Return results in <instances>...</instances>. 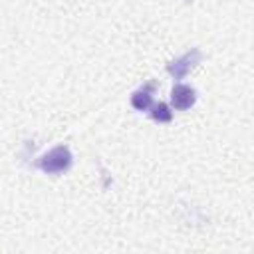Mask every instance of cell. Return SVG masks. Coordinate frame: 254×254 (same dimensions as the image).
I'll list each match as a JSON object with an SVG mask.
<instances>
[{
  "mask_svg": "<svg viewBox=\"0 0 254 254\" xmlns=\"http://www.w3.org/2000/svg\"><path fill=\"white\" fill-rule=\"evenodd\" d=\"M38 167L48 173V175H58V173H64L71 167V153L65 145H58L54 147L52 151H48L40 161H38Z\"/></svg>",
  "mask_w": 254,
  "mask_h": 254,
  "instance_id": "obj_1",
  "label": "cell"
},
{
  "mask_svg": "<svg viewBox=\"0 0 254 254\" xmlns=\"http://www.w3.org/2000/svg\"><path fill=\"white\" fill-rule=\"evenodd\" d=\"M198 60H200V52H198V50H192V52L185 54L183 58H179L177 62L169 64L167 69H169L177 79H181V77H185V75L189 73V69H190L194 64H198Z\"/></svg>",
  "mask_w": 254,
  "mask_h": 254,
  "instance_id": "obj_3",
  "label": "cell"
},
{
  "mask_svg": "<svg viewBox=\"0 0 254 254\" xmlns=\"http://www.w3.org/2000/svg\"><path fill=\"white\" fill-rule=\"evenodd\" d=\"M171 101H173V107H175V109L185 111V109H189V107L194 105V101H196V93H194L192 87L179 83V85H175L173 91H171Z\"/></svg>",
  "mask_w": 254,
  "mask_h": 254,
  "instance_id": "obj_2",
  "label": "cell"
},
{
  "mask_svg": "<svg viewBox=\"0 0 254 254\" xmlns=\"http://www.w3.org/2000/svg\"><path fill=\"white\" fill-rule=\"evenodd\" d=\"M151 89H153V85H147V87L135 91L133 97H131V105H133L135 109H139V111L149 109V107H151Z\"/></svg>",
  "mask_w": 254,
  "mask_h": 254,
  "instance_id": "obj_4",
  "label": "cell"
},
{
  "mask_svg": "<svg viewBox=\"0 0 254 254\" xmlns=\"http://www.w3.org/2000/svg\"><path fill=\"white\" fill-rule=\"evenodd\" d=\"M151 117H153L155 121H159V123H167V121L173 119V113L169 111V105H167V103H157V105H153Z\"/></svg>",
  "mask_w": 254,
  "mask_h": 254,
  "instance_id": "obj_5",
  "label": "cell"
}]
</instances>
